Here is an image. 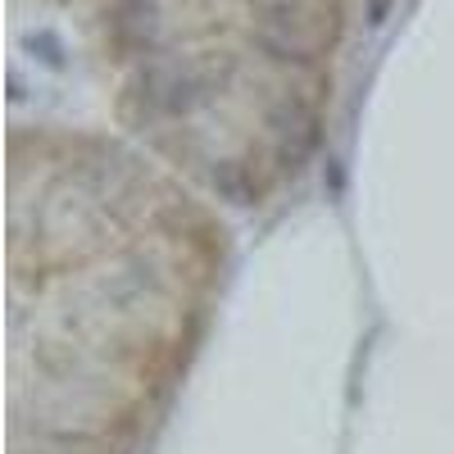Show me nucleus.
I'll list each match as a JSON object with an SVG mask.
<instances>
[{
	"label": "nucleus",
	"mask_w": 454,
	"mask_h": 454,
	"mask_svg": "<svg viewBox=\"0 0 454 454\" xmlns=\"http://www.w3.org/2000/svg\"><path fill=\"white\" fill-rule=\"evenodd\" d=\"M227 263L214 196L160 155L91 132H14L10 454H145Z\"/></svg>",
	"instance_id": "obj_1"
}]
</instances>
